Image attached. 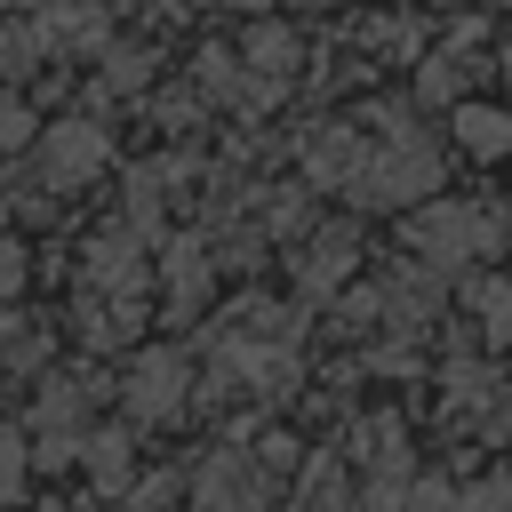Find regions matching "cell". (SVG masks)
<instances>
[{"instance_id": "8", "label": "cell", "mask_w": 512, "mask_h": 512, "mask_svg": "<svg viewBox=\"0 0 512 512\" xmlns=\"http://www.w3.org/2000/svg\"><path fill=\"white\" fill-rule=\"evenodd\" d=\"M80 448H88V480H104V488L128 480V432H88Z\"/></svg>"}, {"instance_id": "17", "label": "cell", "mask_w": 512, "mask_h": 512, "mask_svg": "<svg viewBox=\"0 0 512 512\" xmlns=\"http://www.w3.org/2000/svg\"><path fill=\"white\" fill-rule=\"evenodd\" d=\"M504 88H512V48H504Z\"/></svg>"}, {"instance_id": "5", "label": "cell", "mask_w": 512, "mask_h": 512, "mask_svg": "<svg viewBox=\"0 0 512 512\" xmlns=\"http://www.w3.org/2000/svg\"><path fill=\"white\" fill-rule=\"evenodd\" d=\"M88 288H104V296H144V256H136V240L128 232H104V240H88Z\"/></svg>"}, {"instance_id": "3", "label": "cell", "mask_w": 512, "mask_h": 512, "mask_svg": "<svg viewBox=\"0 0 512 512\" xmlns=\"http://www.w3.org/2000/svg\"><path fill=\"white\" fill-rule=\"evenodd\" d=\"M184 400H192V360L184 352H144L128 368V416L136 424H168V416H184Z\"/></svg>"}, {"instance_id": "11", "label": "cell", "mask_w": 512, "mask_h": 512, "mask_svg": "<svg viewBox=\"0 0 512 512\" xmlns=\"http://www.w3.org/2000/svg\"><path fill=\"white\" fill-rule=\"evenodd\" d=\"M472 312H488V328H512V280H472L464 288Z\"/></svg>"}, {"instance_id": "18", "label": "cell", "mask_w": 512, "mask_h": 512, "mask_svg": "<svg viewBox=\"0 0 512 512\" xmlns=\"http://www.w3.org/2000/svg\"><path fill=\"white\" fill-rule=\"evenodd\" d=\"M304 8H336V0H304Z\"/></svg>"}, {"instance_id": "9", "label": "cell", "mask_w": 512, "mask_h": 512, "mask_svg": "<svg viewBox=\"0 0 512 512\" xmlns=\"http://www.w3.org/2000/svg\"><path fill=\"white\" fill-rule=\"evenodd\" d=\"M240 64H256L264 80H280V72H296V40H288L280 24H264V32L248 40V56H240Z\"/></svg>"}, {"instance_id": "4", "label": "cell", "mask_w": 512, "mask_h": 512, "mask_svg": "<svg viewBox=\"0 0 512 512\" xmlns=\"http://www.w3.org/2000/svg\"><path fill=\"white\" fill-rule=\"evenodd\" d=\"M96 168H104V128H96V120H56V128H40V176H48L56 192L88 184Z\"/></svg>"}, {"instance_id": "10", "label": "cell", "mask_w": 512, "mask_h": 512, "mask_svg": "<svg viewBox=\"0 0 512 512\" xmlns=\"http://www.w3.org/2000/svg\"><path fill=\"white\" fill-rule=\"evenodd\" d=\"M296 512H352V488H344V472H336V464H312V480H304Z\"/></svg>"}, {"instance_id": "2", "label": "cell", "mask_w": 512, "mask_h": 512, "mask_svg": "<svg viewBox=\"0 0 512 512\" xmlns=\"http://www.w3.org/2000/svg\"><path fill=\"white\" fill-rule=\"evenodd\" d=\"M360 208H376V200H432L440 192V152L416 136V128H376L368 136V160H360V176L344 184Z\"/></svg>"}, {"instance_id": "12", "label": "cell", "mask_w": 512, "mask_h": 512, "mask_svg": "<svg viewBox=\"0 0 512 512\" xmlns=\"http://www.w3.org/2000/svg\"><path fill=\"white\" fill-rule=\"evenodd\" d=\"M24 464H32V440L0 432V504H16V496H24Z\"/></svg>"}, {"instance_id": "14", "label": "cell", "mask_w": 512, "mask_h": 512, "mask_svg": "<svg viewBox=\"0 0 512 512\" xmlns=\"http://www.w3.org/2000/svg\"><path fill=\"white\" fill-rule=\"evenodd\" d=\"M0 360H16V368H32V360H40V336H32V328H16L8 312H0Z\"/></svg>"}, {"instance_id": "16", "label": "cell", "mask_w": 512, "mask_h": 512, "mask_svg": "<svg viewBox=\"0 0 512 512\" xmlns=\"http://www.w3.org/2000/svg\"><path fill=\"white\" fill-rule=\"evenodd\" d=\"M24 288V256H16V240H0V296H16Z\"/></svg>"}, {"instance_id": "13", "label": "cell", "mask_w": 512, "mask_h": 512, "mask_svg": "<svg viewBox=\"0 0 512 512\" xmlns=\"http://www.w3.org/2000/svg\"><path fill=\"white\" fill-rule=\"evenodd\" d=\"M456 512H512V464H504V472H488L480 488H464V496H456Z\"/></svg>"}, {"instance_id": "15", "label": "cell", "mask_w": 512, "mask_h": 512, "mask_svg": "<svg viewBox=\"0 0 512 512\" xmlns=\"http://www.w3.org/2000/svg\"><path fill=\"white\" fill-rule=\"evenodd\" d=\"M32 128H40V120H32L16 96H0V144H32Z\"/></svg>"}, {"instance_id": "7", "label": "cell", "mask_w": 512, "mask_h": 512, "mask_svg": "<svg viewBox=\"0 0 512 512\" xmlns=\"http://www.w3.org/2000/svg\"><path fill=\"white\" fill-rule=\"evenodd\" d=\"M344 272H352V240H344V232H320V240H312V256L296 264V280H304L312 296H320V288H336Z\"/></svg>"}, {"instance_id": "1", "label": "cell", "mask_w": 512, "mask_h": 512, "mask_svg": "<svg viewBox=\"0 0 512 512\" xmlns=\"http://www.w3.org/2000/svg\"><path fill=\"white\" fill-rule=\"evenodd\" d=\"M504 240H512V216H496L480 200H416V216H408V248L432 272H464V264L496 256Z\"/></svg>"}, {"instance_id": "19", "label": "cell", "mask_w": 512, "mask_h": 512, "mask_svg": "<svg viewBox=\"0 0 512 512\" xmlns=\"http://www.w3.org/2000/svg\"><path fill=\"white\" fill-rule=\"evenodd\" d=\"M224 8H232V0H224Z\"/></svg>"}, {"instance_id": "6", "label": "cell", "mask_w": 512, "mask_h": 512, "mask_svg": "<svg viewBox=\"0 0 512 512\" xmlns=\"http://www.w3.org/2000/svg\"><path fill=\"white\" fill-rule=\"evenodd\" d=\"M456 144L472 160H512V112L504 104H456Z\"/></svg>"}]
</instances>
